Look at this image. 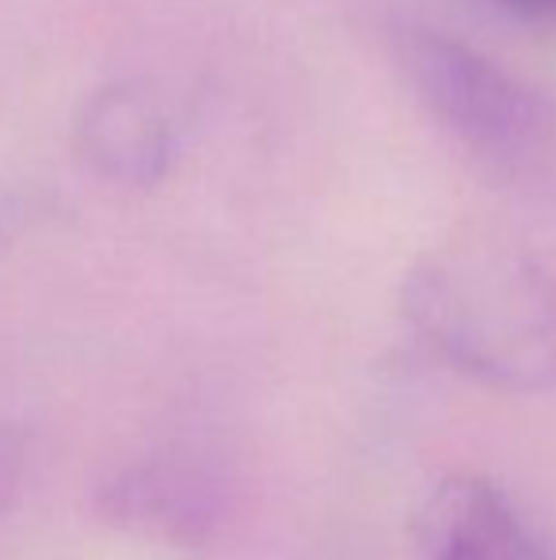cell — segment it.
Returning <instances> with one entry per match:
<instances>
[{"label": "cell", "mask_w": 556, "mask_h": 560, "mask_svg": "<svg viewBox=\"0 0 556 560\" xmlns=\"http://www.w3.org/2000/svg\"><path fill=\"white\" fill-rule=\"evenodd\" d=\"M27 435L12 423H0V511L12 508L27 485Z\"/></svg>", "instance_id": "8992f818"}, {"label": "cell", "mask_w": 556, "mask_h": 560, "mask_svg": "<svg viewBox=\"0 0 556 560\" xmlns=\"http://www.w3.org/2000/svg\"><path fill=\"white\" fill-rule=\"evenodd\" d=\"M92 508L115 530L176 549H202L222 530L225 485L202 457L161 450L107 472L92 495Z\"/></svg>", "instance_id": "3957f363"}, {"label": "cell", "mask_w": 556, "mask_h": 560, "mask_svg": "<svg viewBox=\"0 0 556 560\" xmlns=\"http://www.w3.org/2000/svg\"><path fill=\"white\" fill-rule=\"evenodd\" d=\"M401 313L465 382L514 397L556 389V275L530 252L496 241L427 252L404 275Z\"/></svg>", "instance_id": "6da1fadb"}, {"label": "cell", "mask_w": 556, "mask_h": 560, "mask_svg": "<svg viewBox=\"0 0 556 560\" xmlns=\"http://www.w3.org/2000/svg\"><path fill=\"white\" fill-rule=\"evenodd\" d=\"M492 4L514 20L530 23V27L556 31V0H492Z\"/></svg>", "instance_id": "52a82bcc"}, {"label": "cell", "mask_w": 556, "mask_h": 560, "mask_svg": "<svg viewBox=\"0 0 556 560\" xmlns=\"http://www.w3.org/2000/svg\"><path fill=\"white\" fill-rule=\"evenodd\" d=\"M419 553L427 560H556V546L504 485L484 472H450L419 500Z\"/></svg>", "instance_id": "277c9868"}, {"label": "cell", "mask_w": 556, "mask_h": 560, "mask_svg": "<svg viewBox=\"0 0 556 560\" xmlns=\"http://www.w3.org/2000/svg\"><path fill=\"white\" fill-rule=\"evenodd\" d=\"M23 218V202L15 195H0V236H8Z\"/></svg>", "instance_id": "ba28073f"}, {"label": "cell", "mask_w": 556, "mask_h": 560, "mask_svg": "<svg viewBox=\"0 0 556 560\" xmlns=\"http://www.w3.org/2000/svg\"><path fill=\"white\" fill-rule=\"evenodd\" d=\"M73 145L81 161L107 184L156 187L179 156V130L149 84L115 81L81 104Z\"/></svg>", "instance_id": "5b68a950"}, {"label": "cell", "mask_w": 556, "mask_h": 560, "mask_svg": "<svg viewBox=\"0 0 556 560\" xmlns=\"http://www.w3.org/2000/svg\"><path fill=\"white\" fill-rule=\"evenodd\" d=\"M397 66L438 126L499 179L556 172V104L481 50L427 27L393 38Z\"/></svg>", "instance_id": "7a4b0ae2"}]
</instances>
